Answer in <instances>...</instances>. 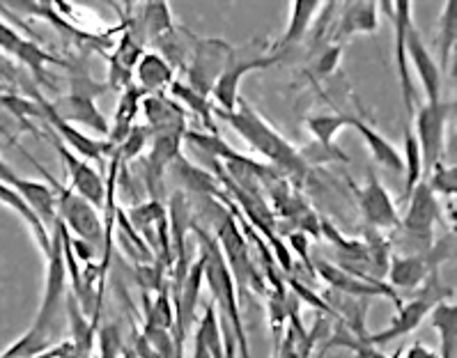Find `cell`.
Returning <instances> with one entry per match:
<instances>
[{"instance_id":"45","label":"cell","mask_w":457,"mask_h":358,"mask_svg":"<svg viewBox=\"0 0 457 358\" xmlns=\"http://www.w3.org/2000/svg\"><path fill=\"white\" fill-rule=\"evenodd\" d=\"M188 358H212L210 352L204 349V345L200 343L198 336H194V352H191V356Z\"/></svg>"},{"instance_id":"11","label":"cell","mask_w":457,"mask_h":358,"mask_svg":"<svg viewBox=\"0 0 457 358\" xmlns=\"http://www.w3.org/2000/svg\"><path fill=\"white\" fill-rule=\"evenodd\" d=\"M393 19V55H395V70H398L400 90H403V102L407 108L409 120H414V79H411V67L407 60V46H404V35H407L409 23L414 21L411 14V3L409 0H398V3H379Z\"/></svg>"},{"instance_id":"42","label":"cell","mask_w":457,"mask_h":358,"mask_svg":"<svg viewBox=\"0 0 457 358\" xmlns=\"http://www.w3.org/2000/svg\"><path fill=\"white\" fill-rule=\"evenodd\" d=\"M283 340H280L278 345V358H302V354H299V347H296V333L295 329L287 327L286 333H283Z\"/></svg>"},{"instance_id":"44","label":"cell","mask_w":457,"mask_h":358,"mask_svg":"<svg viewBox=\"0 0 457 358\" xmlns=\"http://www.w3.org/2000/svg\"><path fill=\"white\" fill-rule=\"evenodd\" d=\"M17 179H19V175L14 172V168H12L10 163H7V161L0 156V182L7 184V187H12V184L17 182Z\"/></svg>"},{"instance_id":"39","label":"cell","mask_w":457,"mask_h":358,"mask_svg":"<svg viewBox=\"0 0 457 358\" xmlns=\"http://www.w3.org/2000/svg\"><path fill=\"white\" fill-rule=\"evenodd\" d=\"M299 154H302L303 163H306L308 168L322 166V163H338V161L347 163V161H350V156L345 154L338 145H334V147H322V145H318L315 140H312L311 145H306V147H302Z\"/></svg>"},{"instance_id":"1","label":"cell","mask_w":457,"mask_h":358,"mask_svg":"<svg viewBox=\"0 0 457 358\" xmlns=\"http://www.w3.org/2000/svg\"><path fill=\"white\" fill-rule=\"evenodd\" d=\"M214 115H219L220 120H226L255 152H260L264 159H270L274 163V171L283 179L296 184L306 182L311 168L303 163L299 150H296L290 140H286V136H280L278 129L270 120H264L262 112L255 111L251 104L239 99L237 108L232 112H220L214 108Z\"/></svg>"},{"instance_id":"43","label":"cell","mask_w":457,"mask_h":358,"mask_svg":"<svg viewBox=\"0 0 457 358\" xmlns=\"http://www.w3.org/2000/svg\"><path fill=\"white\" fill-rule=\"evenodd\" d=\"M403 356L400 358H439V352H435V349H430L425 343H414L409 345L404 352H400Z\"/></svg>"},{"instance_id":"32","label":"cell","mask_w":457,"mask_h":358,"mask_svg":"<svg viewBox=\"0 0 457 358\" xmlns=\"http://www.w3.org/2000/svg\"><path fill=\"white\" fill-rule=\"evenodd\" d=\"M49 349H51V331L37 327V324L33 321V327L28 329L23 336H19L10 347L0 352V358H35L46 354Z\"/></svg>"},{"instance_id":"34","label":"cell","mask_w":457,"mask_h":358,"mask_svg":"<svg viewBox=\"0 0 457 358\" xmlns=\"http://www.w3.org/2000/svg\"><path fill=\"white\" fill-rule=\"evenodd\" d=\"M403 163H404V193H403V198L407 200L409 193L414 191L416 184L423 179V156H420L419 143H416L414 129H411V127H404Z\"/></svg>"},{"instance_id":"25","label":"cell","mask_w":457,"mask_h":358,"mask_svg":"<svg viewBox=\"0 0 457 358\" xmlns=\"http://www.w3.org/2000/svg\"><path fill=\"white\" fill-rule=\"evenodd\" d=\"M143 92L136 86H129L127 90L120 92V102L115 106L113 122H111V129H108V138L106 143L111 147H118L127 136L131 134V129L136 127V115H138L140 102H143Z\"/></svg>"},{"instance_id":"40","label":"cell","mask_w":457,"mask_h":358,"mask_svg":"<svg viewBox=\"0 0 457 358\" xmlns=\"http://www.w3.org/2000/svg\"><path fill=\"white\" fill-rule=\"evenodd\" d=\"M340 58H343V46L340 44H328L324 48L320 58L315 60V74L318 76H331L340 67Z\"/></svg>"},{"instance_id":"16","label":"cell","mask_w":457,"mask_h":358,"mask_svg":"<svg viewBox=\"0 0 457 358\" xmlns=\"http://www.w3.org/2000/svg\"><path fill=\"white\" fill-rule=\"evenodd\" d=\"M439 269L432 267L428 251L425 253H391L386 269V285L398 289H420L425 280Z\"/></svg>"},{"instance_id":"26","label":"cell","mask_w":457,"mask_h":358,"mask_svg":"<svg viewBox=\"0 0 457 358\" xmlns=\"http://www.w3.org/2000/svg\"><path fill=\"white\" fill-rule=\"evenodd\" d=\"M430 324L439 336V358H457V304L441 299L432 305Z\"/></svg>"},{"instance_id":"30","label":"cell","mask_w":457,"mask_h":358,"mask_svg":"<svg viewBox=\"0 0 457 358\" xmlns=\"http://www.w3.org/2000/svg\"><path fill=\"white\" fill-rule=\"evenodd\" d=\"M175 28L170 5L166 0H150L143 7V39L145 42H159Z\"/></svg>"},{"instance_id":"2","label":"cell","mask_w":457,"mask_h":358,"mask_svg":"<svg viewBox=\"0 0 457 358\" xmlns=\"http://www.w3.org/2000/svg\"><path fill=\"white\" fill-rule=\"evenodd\" d=\"M33 163L46 177V184L54 188L55 200H58V221L65 223L70 235H76L79 241H86L92 248H104V219L99 216V209L92 207L86 198H81L70 187L54 179L49 172L44 171L42 163H37V161H33Z\"/></svg>"},{"instance_id":"18","label":"cell","mask_w":457,"mask_h":358,"mask_svg":"<svg viewBox=\"0 0 457 358\" xmlns=\"http://www.w3.org/2000/svg\"><path fill=\"white\" fill-rule=\"evenodd\" d=\"M143 115H145L152 134H166V131H178V134H187V111L179 106L175 99L163 92V95H145L143 102Z\"/></svg>"},{"instance_id":"5","label":"cell","mask_w":457,"mask_h":358,"mask_svg":"<svg viewBox=\"0 0 457 358\" xmlns=\"http://www.w3.org/2000/svg\"><path fill=\"white\" fill-rule=\"evenodd\" d=\"M312 271L315 279H322L331 289L340 292L352 299H388L395 304V308L404 304L403 296L393 287H388L386 280L375 279H361L356 273L347 271V269L338 267V264L328 262V260H315L312 262Z\"/></svg>"},{"instance_id":"36","label":"cell","mask_w":457,"mask_h":358,"mask_svg":"<svg viewBox=\"0 0 457 358\" xmlns=\"http://www.w3.org/2000/svg\"><path fill=\"white\" fill-rule=\"evenodd\" d=\"M457 39V3L455 0H448L444 3V12H441L439 21V51H441V67L446 70L448 58H451V51L455 48Z\"/></svg>"},{"instance_id":"19","label":"cell","mask_w":457,"mask_h":358,"mask_svg":"<svg viewBox=\"0 0 457 358\" xmlns=\"http://www.w3.org/2000/svg\"><path fill=\"white\" fill-rule=\"evenodd\" d=\"M184 134L178 131H166V134H152L150 152L145 156V177L147 187L162 188L163 175L170 171V166L182 156Z\"/></svg>"},{"instance_id":"3","label":"cell","mask_w":457,"mask_h":358,"mask_svg":"<svg viewBox=\"0 0 457 358\" xmlns=\"http://www.w3.org/2000/svg\"><path fill=\"white\" fill-rule=\"evenodd\" d=\"M451 296V289H444L439 285V273H432L430 279L425 280V285L420 287L419 296L411 299L409 304H403L398 308V315H393L391 324L386 329H382L379 333H368L366 343L370 347H382V345L393 343L395 337L409 336L414 333L416 329L423 324V320L430 315L432 305L441 299H448Z\"/></svg>"},{"instance_id":"12","label":"cell","mask_w":457,"mask_h":358,"mask_svg":"<svg viewBox=\"0 0 457 358\" xmlns=\"http://www.w3.org/2000/svg\"><path fill=\"white\" fill-rule=\"evenodd\" d=\"M356 203H359L361 216L372 230H393L400 225L398 207L375 171H368L366 184L356 188Z\"/></svg>"},{"instance_id":"13","label":"cell","mask_w":457,"mask_h":358,"mask_svg":"<svg viewBox=\"0 0 457 358\" xmlns=\"http://www.w3.org/2000/svg\"><path fill=\"white\" fill-rule=\"evenodd\" d=\"M54 145L55 150H58V156L62 159V163H65L67 168L71 191L79 193L81 198H86L95 209H104V203H106V182H104V177L99 175L86 159L76 156L70 147H65V145L60 143L55 134Z\"/></svg>"},{"instance_id":"17","label":"cell","mask_w":457,"mask_h":358,"mask_svg":"<svg viewBox=\"0 0 457 358\" xmlns=\"http://www.w3.org/2000/svg\"><path fill=\"white\" fill-rule=\"evenodd\" d=\"M60 120H65L67 124H83L90 131L99 134L102 138H108V129L111 122L104 118V112L99 111L97 99L87 95H79V92H70L65 99H60L58 104H51Z\"/></svg>"},{"instance_id":"14","label":"cell","mask_w":457,"mask_h":358,"mask_svg":"<svg viewBox=\"0 0 457 358\" xmlns=\"http://www.w3.org/2000/svg\"><path fill=\"white\" fill-rule=\"evenodd\" d=\"M37 104L42 108V120H46L51 131H55L58 140L65 147H70L76 156H81L86 161H97V163H104V156L113 154V147L106 143V140L90 138V136L81 134L79 129H74L71 124H67L65 120L58 118V112L51 108L49 102H44L42 96H37Z\"/></svg>"},{"instance_id":"35","label":"cell","mask_w":457,"mask_h":358,"mask_svg":"<svg viewBox=\"0 0 457 358\" xmlns=\"http://www.w3.org/2000/svg\"><path fill=\"white\" fill-rule=\"evenodd\" d=\"M145 327L162 329V331H172L175 329V305H172L170 292L163 285L159 292H156V299L147 301V321Z\"/></svg>"},{"instance_id":"31","label":"cell","mask_w":457,"mask_h":358,"mask_svg":"<svg viewBox=\"0 0 457 358\" xmlns=\"http://www.w3.org/2000/svg\"><path fill=\"white\" fill-rule=\"evenodd\" d=\"M195 336L200 337V343L204 345L212 358H223V354H226V333H223V324H220L219 311H216L214 304L204 305Z\"/></svg>"},{"instance_id":"23","label":"cell","mask_w":457,"mask_h":358,"mask_svg":"<svg viewBox=\"0 0 457 358\" xmlns=\"http://www.w3.org/2000/svg\"><path fill=\"white\" fill-rule=\"evenodd\" d=\"M12 188L33 207V212L39 216V221H42L49 230H54V225L58 223V200H55L54 188H51L49 184L26 179V177H19L17 182L12 184Z\"/></svg>"},{"instance_id":"22","label":"cell","mask_w":457,"mask_h":358,"mask_svg":"<svg viewBox=\"0 0 457 358\" xmlns=\"http://www.w3.org/2000/svg\"><path fill=\"white\" fill-rule=\"evenodd\" d=\"M172 80H175V70L156 51H145L140 55L134 70V86L143 95H163Z\"/></svg>"},{"instance_id":"7","label":"cell","mask_w":457,"mask_h":358,"mask_svg":"<svg viewBox=\"0 0 457 358\" xmlns=\"http://www.w3.org/2000/svg\"><path fill=\"white\" fill-rule=\"evenodd\" d=\"M51 239H54V248H51V255L46 257V285H44L42 304H39L37 317H35V324L46 329V331L54 329V321L62 311L67 295V269L58 225H54Z\"/></svg>"},{"instance_id":"10","label":"cell","mask_w":457,"mask_h":358,"mask_svg":"<svg viewBox=\"0 0 457 358\" xmlns=\"http://www.w3.org/2000/svg\"><path fill=\"white\" fill-rule=\"evenodd\" d=\"M441 219V207L435 193L430 191L428 182L420 179L414 187V191L409 193L407 198V212H404L403 221H400V230L407 237L416 239L419 244L432 246V232L435 225Z\"/></svg>"},{"instance_id":"6","label":"cell","mask_w":457,"mask_h":358,"mask_svg":"<svg viewBox=\"0 0 457 358\" xmlns=\"http://www.w3.org/2000/svg\"><path fill=\"white\" fill-rule=\"evenodd\" d=\"M232 54V46L226 39H203L194 37L191 48V64H188L187 83L200 95L210 96L216 79L226 67L228 58Z\"/></svg>"},{"instance_id":"33","label":"cell","mask_w":457,"mask_h":358,"mask_svg":"<svg viewBox=\"0 0 457 358\" xmlns=\"http://www.w3.org/2000/svg\"><path fill=\"white\" fill-rule=\"evenodd\" d=\"M347 127H350L347 112H318L306 118V129L312 134V140L322 147H334L336 136Z\"/></svg>"},{"instance_id":"37","label":"cell","mask_w":457,"mask_h":358,"mask_svg":"<svg viewBox=\"0 0 457 358\" xmlns=\"http://www.w3.org/2000/svg\"><path fill=\"white\" fill-rule=\"evenodd\" d=\"M430 179H425L430 191L435 196H446V198H455L457 193V168L455 166H446L444 161H439L436 166H432L430 171Z\"/></svg>"},{"instance_id":"46","label":"cell","mask_w":457,"mask_h":358,"mask_svg":"<svg viewBox=\"0 0 457 358\" xmlns=\"http://www.w3.org/2000/svg\"><path fill=\"white\" fill-rule=\"evenodd\" d=\"M120 358H140V356L136 352H131V349H122V352H120Z\"/></svg>"},{"instance_id":"29","label":"cell","mask_w":457,"mask_h":358,"mask_svg":"<svg viewBox=\"0 0 457 358\" xmlns=\"http://www.w3.org/2000/svg\"><path fill=\"white\" fill-rule=\"evenodd\" d=\"M170 168L175 171V175L179 177V182H182L184 188H188V191L204 193V196H210V198L212 196L223 198V188H220V184L216 182L214 177H212L210 172H204L203 168H195L184 154L178 156V161H175Z\"/></svg>"},{"instance_id":"38","label":"cell","mask_w":457,"mask_h":358,"mask_svg":"<svg viewBox=\"0 0 457 358\" xmlns=\"http://www.w3.org/2000/svg\"><path fill=\"white\" fill-rule=\"evenodd\" d=\"M150 138H152V131L147 127L131 129V134L127 136V138H124L118 147H115V154H118V159H120V166H124V163H129V161L138 159V156L145 152Z\"/></svg>"},{"instance_id":"28","label":"cell","mask_w":457,"mask_h":358,"mask_svg":"<svg viewBox=\"0 0 457 358\" xmlns=\"http://www.w3.org/2000/svg\"><path fill=\"white\" fill-rule=\"evenodd\" d=\"M166 95L170 96V99H175V102H182L188 111H194L195 115L203 120L204 127L210 129V134H219L214 127V104H212L210 96L200 95L198 90H194V87L188 86L187 80L182 79L172 80Z\"/></svg>"},{"instance_id":"8","label":"cell","mask_w":457,"mask_h":358,"mask_svg":"<svg viewBox=\"0 0 457 358\" xmlns=\"http://www.w3.org/2000/svg\"><path fill=\"white\" fill-rule=\"evenodd\" d=\"M216 244L220 253L226 257L228 269L232 273V280H237L242 287L262 289V279L255 273L251 257H248V244L244 241L242 230H239L237 221L230 214H223V219L216 225Z\"/></svg>"},{"instance_id":"9","label":"cell","mask_w":457,"mask_h":358,"mask_svg":"<svg viewBox=\"0 0 457 358\" xmlns=\"http://www.w3.org/2000/svg\"><path fill=\"white\" fill-rule=\"evenodd\" d=\"M453 111V104H423L416 111V143H419L420 156H423V171H430L436 166L444 154V143H446V124L448 115Z\"/></svg>"},{"instance_id":"15","label":"cell","mask_w":457,"mask_h":358,"mask_svg":"<svg viewBox=\"0 0 457 358\" xmlns=\"http://www.w3.org/2000/svg\"><path fill=\"white\" fill-rule=\"evenodd\" d=\"M404 46H407L409 67H414L416 76H419V80H420V86H423L425 96H428V102L425 104L444 102V99H441V86H444V79H441L439 64H436L435 55L428 51L425 42L420 39L414 21L409 23V28H407V35H404Z\"/></svg>"},{"instance_id":"24","label":"cell","mask_w":457,"mask_h":358,"mask_svg":"<svg viewBox=\"0 0 457 358\" xmlns=\"http://www.w3.org/2000/svg\"><path fill=\"white\" fill-rule=\"evenodd\" d=\"M0 203L7 204V207H10L12 212H14V214L28 225V228H30L35 241H37L39 251H42L44 260H46V257L51 255V248H54V239H51V230L42 223V221H39V216L35 214L33 207H30V204H28L26 200L14 191V188L7 187V184L3 182H0Z\"/></svg>"},{"instance_id":"20","label":"cell","mask_w":457,"mask_h":358,"mask_svg":"<svg viewBox=\"0 0 457 358\" xmlns=\"http://www.w3.org/2000/svg\"><path fill=\"white\" fill-rule=\"evenodd\" d=\"M379 28V16H377V3L363 0V3H343V10L336 21V32L331 42L340 44L343 39H350L354 35H372Z\"/></svg>"},{"instance_id":"21","label":"cell","mask_w":457,"mask_h":358,"mask_svg":"<svg viewBox=\"0 0 457 358\" xmlns=\"http://www.w3.org/2000/svg\"><path fill=\"white\" fill-rule=\"evenodd\" d=\"M350 127L359 131L366 147L370 150L372 159L377 161V166H382L388 172H395V175H404L403 154H400L398 147L391 140L384 138L368 120L359 118V115H350Z\"/></svg>"},{"instance_id":"4","label":"cell","mask_w":457,"mask_h":358,"mask_svg":"<svg viewBox=\"0 0 457 358\" xmlns=\"http://www.w3.org/2000/svg\"><path fill=\"white\" fill-rule=\"evenodd\" d=\"M280 60L278 54H264V55H242L237 48H232L230 58H228L226 67L220 71V76L216 79L214 87H212L210 99L219 104L216 111L220 112H232L237 108L239 102V83L246 74L260 70H270Z\"/></svg>"},{"instance_id":"27","label":"cell","mask_w":457,"mask_h":358,"mask_svg":"<svg viewBox=\"0 0 457 358\" xmlns=\"http://www.w3.org/2000/svg\"><path fill=\"white\" fill-rule=\"evenodd\" d=\"M320 10H322V3H320V0H295V3H292L290 26H287V30L283 32V37L278 39V44L271 48V54L280 55L283 48L287 51L290 46L302 44L303 37L308 35V30H311L312 16L318 14Z\"/></svg>"},{"instance_id":"41","label":"cell","mask_w":457,"mask_h":358,"mask_svg":"<svg viewBox=\"0 0 457 358\" xmlns=\"http://www.w3.org/2000/svg\"><path fill=\"white\" fill-rule=\"evenodd\" d=\"M287 239H290L292 251H295L299 257H303V264L308 267V273H311L312 279H315V271H312V260H311V255H308V235H303V232L296 230V232H290V235H287Z\"/></svg>"}]
</instances>
